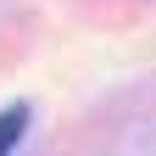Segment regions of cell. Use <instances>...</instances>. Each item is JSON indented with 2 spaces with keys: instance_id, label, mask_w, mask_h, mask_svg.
<instances>
[{
  "instance_id": "1",
  "label": "cell",
  "mask_w": 156,
  "mask_h": 156,
  "mask_svg": "<svg viewBox=\"0 0 156 156\" xmlns=\"http://www.w3.org/2000/svg\"><path fill=\"white\" fill-rule=\"evenodd\" d=\"M23 123H28V106H11V112H0V156H11V145L23 140Z\"/></svg>"
}]
</instances>
